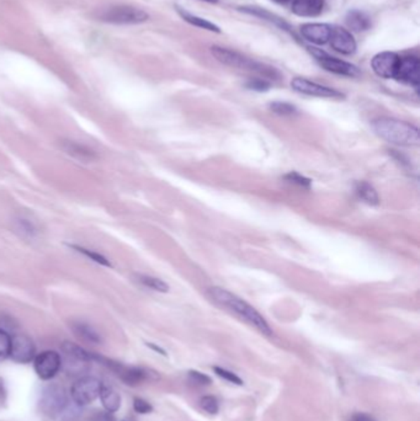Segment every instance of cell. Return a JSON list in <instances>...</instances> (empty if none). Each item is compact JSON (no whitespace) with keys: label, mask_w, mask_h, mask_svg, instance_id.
I'll return each mask as SVG.
<instances>
[{"label":"cell","mask_w":420,"mask_h":421,"mask_svg":"<svg viewBox=\"0 0 420 421\" xmlns=\"http://www.w3.org/2000/svg\"><path fill=\"white\" fill-rule=\"evenodd\" d=\"M89 421H115L113 414L109 412H96Z\"/></svg>","instance_id":"obj_34"},{"label":"cell","mask_w":420,"mask_h":421,"mask_svg":"<svg viewBox=\"0 0 420 421\" xmlns=\"http://www.w3.org/2000/svg\"><path fill=\"white\" fill-rule=\"evenodd\" d=\"M40 407L42 413L53 420H61L68 417L70 401L65 388L51 383L42 389L40 398Z\"/></svg>","instance_id":"obj_4"},{"label":"cell","mask_w":420,"mask_h":421,"mask_svg":"<svg viewBox=\"0 0 420 421\" xmlns=\"http://www.w3.org/2000/svg\"><path fill=\"white\" fill-rule=\"evenodd\" d=\"M331 47L336 49V52L341 54H355L356 41L350 31L341 27V26H331V39H329Z\"/></svg>","instance_id":"obj_14"},{"label":"cell","mask_w":420,"mask_h":421,"mask_svg":"<svg viewBox=\"0 0 420 421\" xmlns=\"http://www.w3.org/2000/svg\"><path fill=\"white\" fill-rule=\"evenodd\" d=\"M148 346L149 348H153V350H155V351H158V353H162V355H165V351H164V350H162V348H158V346H155V345H152V344H148Z\"/></svg>","instance_id":"obj_36"},{"label":"cell","mask_w":420,"mask_h":421,"mask_svg":"<svg viewBox=\"0 0 420 421\" xmlns=\"http://www.w3.org/2000/svg\"><path fill=\"white\" fill-rule=\"evenodd\" d=\"M323 6L324 0H293L292 11L298 16L313 18L321 14Z\"/></svg>","instance_id":"obj_16"},{"label":"cell","mask_w":420,"mask_h":421,"mask_svg":"<svg viewBox=\"0 0 420 421\" xmlns=\"http://www.w3.org/2000/svg\"><path fill=\"white\" fill-rule=\"evenodd\" d=\"M291 88L297 93L310 95V96H317V98L341 99L344 96L341 92H338L336 89L329 88L326 85H321V84L314 83L308 79L300 78V77L292 79Z\"/></svg>","instance_id":"obj_10"},{"label":"cell","mask_w":420,"mask_h":421,"mask_svg":"<svg viewBox=\"0 0 420 421\" xmlns=\"http://www.w3.org/2000/svg\"><path fill=\"white\" fill-rule=\"evenodd\" d=\"M139 281L144 286L153 289V291H158V292H168L169 291L168 284H165L162 279H157V277H152V276H147V275H139Z\"/></svg>","instance_id":"obj_24"},{"label":"cell","mask_w":420,"mask_h":421,"mask_svg":"<svg viewBox=\"0 0 420 421\" xmlns=\"http://www.w3.org/2000/svg\"><path fill=\"white\" fill-rule=\"evenodd\" d=\"M355 191L357 194V196L360 197L362 201L376 206L380 203V197L377 195L374 187H371L369 182H357L355 185Z\"/></svg>","instance_id":"obj_19"},{"label":"cell","mask_w":420,"mask_h":421,"mask_svg":"<svg viewBox=\"0 0 420 421\" xmlns=\"http://www.w3.org/2000/svg\"><path fill=\"white\" fill-rule=\"evenodd\" d=\"M208 294L216 303L222 306L223 308H227L232 313L242 318L244 322L250 324L252 327L259 330L260 333L267 337H272V329L267 324L265 318L262 314L257 312V309L247 303L244 299H239L236 294L229 292L227 289L221 287H212L208 289Z\"/></svg>","instance_id":"obj_1"},{"label":"cell","mask_w":420,"mask_h":421,"mask_svg":"<svg viewBox=\"0 0 420 421\" xmlns=\"http://www.w3.org/2000/svg\"><path fill=\"white\" fill-rule=\"evenodd\" d=\"M96 19L114 25L142 24L149 19V15L144 10L129 5H114L100 10Z\"/></svg>","instance_id":"obj_6"},{"label":"cell","mask_w":420,"mask_h":421,"mask_svg":"<svg viewBox=\"0 0 420 421\" xmlns=\"http://www.w3.org/2000/svg\"><path fill=\"white\" fill-rule=\"evenodd\" d=\"M211 54L221 63L233 67V68L246 69V70L255 72V73L260 74L265 78L276 79L279 77V72L276 69L265 65V64L259 63L257 61L248 58L246 56L238 54L232 49H224V47H219V46H212L211 47Z\"/></svg>","instance_id":"obj_3"},{"label":"cell","mask_w":420,"mask_h":421,"mask_svg":"<svg viewBox=\"0 0 420 421\" xmlns=\"http://www.w3.org/2000/svg\"><path fill=\"white\" fill-rule=\"evenodd\" d=\"M134 412L139 414H149L153 412V407L151 406V403L144 401L142 398H134Z\"/></svg>","instance_id":"obj_32"},{"label":"cell","mask_w":420,"mask_h":421,"mask_svg":"<svg viewBox=\"0 0 420 421\" xmlns=\"http://www.w3.org/2000/svg\"><path fill=\"white\" fill-rule=\"evenodd\" d=\"M345 23L349 29L356 32L366 31L371 27V18L361 10H351L348 13Z\"/></svg>","instance_id":"obj_18"},{"label":"cell","mask_w":420,"mask_h":421,"mask_svg":"<svg viewBox=\"0 0 420 421\" xmlns=\"http://www.w3.org/2000/svg\"><path fill=\"white\" fill-rule=\"evenodd\" d=\"M247 87L252 90H257V92H267L270 89V84L262 79H252L248 82Z\"/></svg>","instance_id":"obj_33"},{"label":"cell","mask_w":420,"mask_h":421,"mask_svg":"<svg viewBox=\"0 0 420 421\" xmlns=\"http://www.w3.org/2000/svg\"><path fill=\"white\" fill-rule=\"evenodd\" d=\"M205 1H208V3H217L218 0H205Z\"/></svg>","instance_id":"obj_38"},{"label":"cell","mask_w":420,"mask_h":421,"mask_svg":"<svg viewBox=\"0 0 420 421\" xmlns=\"http://www.w3.org/2000/svg\"><path fill=\"white\" fill-rule=\"evenodd\" d=\"M241 10L244 11V13H247V14L254 15V16H259L262 19L267 20V21L272 23V24L277 25L281 29L288 30V25L284 20L277 18L276 15L272 14V13H269L267 10L260 9V8H253V6L252 8H241Z\"/></svg>","instance_id":"obj_22"},{"label":"cell","mask_w":420,"mask_h":421,"mask_svg":"<svg viewBox=\"0 0 420 421\" xmlns=\"http://www.w3.org/2000/svg\"><path fill=\"white\" fill-rule=\"evenodd\" d=\"M420 62L414 56L400 57V67L397 70L395 79L402 83L409 84L413 87L419 85Z\"/></svg>","instance_id":"obj_13"},{"label":"cell","mask_w":420,"mask_h":421,"mask_svg":"<svg viewBox=\"0 0 420 421\" xmlns=\"http://www.w3.org/2000/svg\"><path fill=\"white\" fill-rule=\"evenodd\" d=\"M189 381L193 383L195 386H200V387L211 384V378L206 376V375H203V373L198 372V371H189Z\"/></svg>","instance_id":"obj_31"},{"label":"cell","mask_w":420,"mask_h":421,"mask_svg":"<svg viewBox=\"0 0 420 421\" xmlns=\"http://www.w3.org/2000/svg\"><path fill=\"white\" fill-rule=\"evenodd\" d=\"M284 179L288 182H291V184H296L298 187H305V189H310L312 185V182L310 179L302 177L301 174H298V172H288V174H286L284 177Z\"/></svg>","instance_id":"obj_29"},{"label":"cell","mask_w":420,"mask_h":421,"mask_svg":"<svg viewBox=\"0 0 420 421\" xmlns=\"http://www.w3.org/2000/svg\"><path fill=\"white\" fill-rule=\"evenodd\" d=\"M200 407L203 408L205 412L208 414H217L219 410V404L216 398L212 396H206L200 399Z\"/></svg>","instance_id":"obj_27"},{"label":"cell","mask_w":420,"mask_h":421,"mask_svg":"<svg viewBox=\"0 0 420 421\" xmlns=\"http://www.w3.org/2000/svg\"><path fill=\"white\" fill-rule=\"evenodd\" d=\"M11 337L6 330L0 329V361L9 358L11 353Z\"/></svg>","instance_id":"obj_25"},{"label":"cell","mask_w":420,"mask_h":421,"mask_svg":"<svg viewBox=\"0 0 420 421\" xmlns=\"http://www.w3.org/2000/svg\"><path fill=\"white\" fill-rule=\"evenodd\" d=\"M372 127L377 136L388 143L405 147L419 146V130L412 123L395 118H377L372 122Z\"/></svg>","instance_id":"obj_2"},{"label":"cell","mask_w":420,"mask_h":421,"mask_svg":"<svg viewBox=\"0 0 420 421\" xmlns=\"http://www.w3.org/2000/svg\"><path fill=\"white\" fill-rule=\"evenodd\" d=\"M62 366V358L60 353L53 350H47L36 355L34 358L35 372L42 381H50L60 372Z\"/></svg>","instance_id":"obj_9"},{"label":"cell","mask_w":420,"mask_h":421,"mask_svg":"<svg viewBox=\"0 0 420 421\" xmlns=\"http://www.w3.org/2000/svg\"><path fill=\"white\" fill-rule=\"evenodd\" d=\"M270 108L274 113H277V115H282V116L295 115L297 113V108L291 103H279V101L270 103Z\"/></svg>","instance_id":"obj_28"},{"label":"cell","mask_w":420,"mask_h":421,"mask_svg":"<svg viewBox=\"0 0 420 421\" xmlns=\"http://www.w3.org/2000/svg\"><path fill=\"white\" fill-rule=\"evenodd\" d=\"M274 1H276V3H280V4H285L287 1H290V0H274Z\"/></svg>","instance_id":"obj_37"},{"label":"cell","mask_w":420,"mask_h":421,"mask_svg":"<svg viewBox=\"0 0 420 421\" xmlns=\"http://www.w3.org/2000/svg\"><path fill=\"white\" fill-rule=\"evenodd\" d=\"M101 384L98 378L84 376L77 379L70 388V399L77 407H85L99 398Z\"/></svg>","instance_id":"obj_7"},{"label":"cell","mask_w":420,"mask_h":421,"mask_svg":"<svg viewBox=\"0 0 420 421\" xmlns=\"http://www.w3.org/2000/svg\"><path fill=\"white\" fill-rule=\"evenodd\" d=\"M93 361H98V363L104 365L106 367L109 368L111 372H114L115 376L117 377L127 386L134 387V386H139L142 383L147 382L153 379L155 376V372L149 371L147 368L137 367V366H127L124 363H117L114 360H110V358H103L98 353H93Z\"/></svg>","instance_id":"obj_5"},{"label":"cell","mask_w":420,"mask_h":421,"mask_svg":"<svg viewBox=\"0 0 420 421\" xmlns=\"http://www.w3.org/2000/svg\"><path fill=\"white\" fill-rule=\"evenodd\" d=\"M215 372L217 375L218 377L223 378V379H226L228 382L233 383V384H237V386H242L243 381L241 378L238 377L236 373L231 372V371H228L226 368L222 367H215Z\"/></svg>","instance_id":"obj_30"},{"label":"cell","mask_w":420,"mask_h":421,"mask_svg":"<svg viewBox=\"0 0 420 421\" xmlns=\"http://www.w3.org/2000/svg\"><path fill=\"white\" fill-rule=\"evenodd\" d=\"M36 356L35 344L27 335L18 334L11 338L9 358L18 363H30Z\"/></svg>","instance_id":"obj_11"},{"label":"cell","mask_w":420,"mask_h":421,"mask_svg":"<svg viewBox=\"0 0 420 421\" xmlns=\"http://www.w3.org/2000/svg\"><path fill=\"white\" fill-rule=\"evenodd\" d=\"M73 332L78 338L84 340L87 343L99 344L101 341L99 333L89 324L75 323L73 324Z\"/></svg>","instance_id":"obj_20"},{"label":"cell","mask_w":420,"mask_h":421,"mask_svg":"<svg viewBox=\"0 0 420 421\" xmlns=\"http://www.w3.org/2000/svg\"><path fill=\"white\" fill-rule=\"evenodd\" d=\"M100 401L103 403V407L106 412L116 413L121 407V396L113 386L109 384H101L99 394Z\"/></svg>","instance_id":"obj_17"},{"label":"cell","mask_w":420,"mask_h":421,"mask_svg":"<svg viewBox=\"0 0 420 421\" xmlns=\"http://www.w3.org/2000/svg\"><path fill=\"white\" fill-rule=\"evenodd\" d=\"M400 57L395 52H381L371 61V67L378 77L395 79L400 67Z\"/></svg>","instance_id":"obj_12"},{"label":"cell","mask_w":420,"mask_h":421,"mask_svg":"<svg viewBox=\"0 0 420 421\" xmlns=\"http://www.w3.org/2000/svg\"><path fill=\"white\" fill-rule=\"evenodd\" d=\"M178 13L179 15H180V16H182V18L186 21V23H189V24L193 25V26L200 27V29L213 31V32H221V30H219V27L216 26V25L212 24V23H210V21H208L206 19L200 18V16L190 14V13L186 11V10L180 9V8H178Z\"/></svg>","instance_id":"obj_21"},{"label":"cell","mask_w":420,"mask_h":421,"mask_svg":"<svg viewBox=\"0 0 420 421\" xmlns=\"http://www.w3.org/2000/svg\"><path fill=\"white\" fill-rule=\"evenodd\" d=\"M349 421H377L375 417H371L369 414L365 413H356L352 417H350Z\"/></svg>","instance_id":"obj_35"},{"label":"cell","mask_w":420,"mask_h":421,"mask_svg":"<svg viewBox=\"0 0 420 421\" xmlns=\"http://www.w3.org/2000/svg\"><path fill=\"white\" fill-rule=\"evenodd\" d=\"M72 248L77 250V251H79V253H82V254L85 255V256H88L89 259L93 260V261H95V263H98V264L104 265V266H111V264L109 263V260L106 259V258L103 256V255L99 254V253H96V251L85 249V248L77 246V245H72Z\"/></svg>","instance_id":"obj_26"},{"label":"cell","mask_w":420,"mask_h":421,"mask_svg":"<svg viewBox=\"0 0 420 421\" xmlns=\"http://www.w3.org/2000/svg\"><path fill=\"white\" fill-rule=\"evenodd\" d=\"M301 34L312 44H326L331 39V26L328 24H319V23L302 25Z\"/></svg>","instance_id":"obj_15"},{"label":"cell","mask_w":420,"mask_h":421,"mask_svg":"<svg viewBox=\"0 0 420 421\" xmlns=\"http://www.w3.org/2000/svg\"><path fill=\"white\" fill-rule=\"evenodd\" d=\"M65 148L67 153H70V154L75 156V157L79 158L82 161H91V159H94L95 158L93 151H90V149L84 147V146L77 144V143L67 142L65 144Z\"/></svg>","instance_id":"obj_23"},{"label":"cell","mask_w":420,"mask_h":421,"mask_svg":"<svg viewBox=\"0 0 420 421\" xmlns=\"http://www.w3.org/2000/svg\"><path fill=\"white\" fill-rule=\"evenodd\" d=\"M124 421H127V420H124Z\"/></svg>","instance_id":"obj_39"},{"label":"cell","mask_w":420,"mask_h":421,"mask_svg":"<svg viewBox=\"0 0 420 421\" xmlns=\"http://www.w3.org/2000/svg\"><path fill=\"white\" fill-rule=\"evenodd\" d=\"M310 51L314 56V58L318 61V63L331 73L345 75V77H359L360 75V70L354 64L336 58V57H331L326 52H323L322 49L310 47Z\"/></svg>","instance_id":"obj_8"}]
</instances>
